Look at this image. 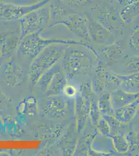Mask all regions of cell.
I'll use <instances>...</instances> for the list:
<instances>
[{"instance_id": "6da1fadb", "label": "cell", "mask_w": 139, "mask_h": 156, "mask_svg": "<svg viewBox=\"0 0 139 156\" xmlns=\"http://www.w3.org/2000/svg\"><path fill=\"white\" fill-rule=\"evenodd\" d=\"M120 5L101 0L98 4L87 13L91 18L109 30L116 37L123 35L126 24L120 16Z\"/></svg>"}, {"instance_id": "7a4b0ae2", "label": "cell", "mask_w": 139, "mask_h": 156, "mask_svg": "<svg viewBox=\"0 0 139 156\" xmlns=\"http://www.w3.org/2000/svg\"><path fill=\"white\" fill-rule=\"evenodd\" d=\"M18 21L23 37L49 28L50 24L49 3L29 12Z\"/></svg>"}, {"instance_id": "3957f363", "label": "cell", "mask_w": 139, "mask_h": 156, "mask_svg": "<svg viewBox=\"0 0 139 156\" xmlns=\"http://www.w3.org/2000/svg\"><path fill=\"white\" fill-rule=\"evenodd\" d=\"M51 0H40L28 5L0 1V20L14 21L20 19L40 7L49 3Z\"/></svg>"}, {"instance_id": "277c9868", "label": "cell", "mask_w": 139, "mask_h": 156, "mask_svg": "<svg viewBox=\"0 0 139 156\" xmlns=\"http://www.w3.org/2000/svg\"><path fill=\"white\" fill-rule=\"evenodd\" d=\"M62 26L75 36L87 42H91L88 33L87 17L85 13L71 12L55 26Z\"/></svg>"}, {"instance_id": "5b68a950", "label": "cell", "mask_w": 139, "mask_h": 156, "mask_svg": "<svg viewBox=\"0 0 139 156\" xmlns=\"http://www.w3.org/2000/svg\"><path fill=\"white\" fill-rule=\"evenodd\" d=\"M86 15L87 17L88 33L91 42L101 46L111 44L116 42V37L112 32L88 15Z\"/></svg>"}, {"instance_id": "8992f818", "label": "cell", "mask_w": 139, "mask_h": 156, "mask_svg": "<svg viewBox=\"0 0 139 156\" xmlns=\"http://www.w3.org/2000/svg\"><path fill=\"white\" fill-rule=\"evenodd\" d=\"M49 6L50 18L49 28L54 27L71 12L62 0H51Z\"/></svg>"}, {"instance_id": "52a82bcc", "label": "cell", "mask_w": 139, "mask_h": 156, "mask_svg": "<svg viewBox=\"0 0 139 156\" xmlns=\"http://www.w3.org/2000/svg\"><path fill=\"white\" fill-rule=\"evenodd\" d=\"M71 12L87 13L101 0H62Z\"/></svg>"}, {"instance_id": "ba28073f", "label": "cell", "mask_w": 139, "mask_h": 156, "mask_svg": "<svg viewBox=\"0 0 139 156\" xmlns=\"http://www.w3.org/2000/svg\"><path fill=\"white\" fill-rule=\"evenodd\" d=\"M98 50L104 59L110 61L118 59L124 54L123 48L120 41H116L111 44L102 45Z\"/></svg>"}, {"instance_id": "9c48e42d", "label": "cell", "mask_w": 139, "mask_h": 156, "mask_svg": "<svg viewBox=\"0 0 139 156\" xmlns=\"http://www.w3.org/2000/svg\"><path fill=\"white\" fill-rule=\"evenodd\" d=\"M112 96L113 105L115 108L119 109L133 103L136 100L137 95L119 90L115 92Z\"/></svg>"}, {"instance_id": "30bf717a", "label": "cell", "mask_w": 139, "mask_h": 156, "mask_svg": "<svg viewBox=\"0 0 139 156\" xmlns=\"http://www.w3.org/2000/svg\"><path fill=\"white\" fill-rule=\"evenodd\" d=\"M137 102L135 101L126 106L119 108L116 113V117L123 121H128L134 117L136 113Z\"/></svg>"}, {"instance_id": "8fae6325", "label": "cell", "mask_w": 139, "mask_h": 156, "mask_svg": "<svg viewBox=\"0 0 139 156\" xmlns=\"http://www.w3.org/2000/svg\"><path fill=\"white\" fill-rule=\"evenodd\" d=\"M125 67L129 73H139V56H132L126 59Z\"/></svg>"}, {"instance_id": "7c38bea8", "label": "cell", "mask_w": 139, "mask_h": 156, "mask_svg": "<svg viewBox=\"0 0 139 156\" xmlns=\"http://www.w3.org/2000/svg\"><path fill=\"white\" fill-rule=\"evenodd\" d=\"M139 0H121L120 6L139 3Z\"/></svg>"}, {"instance_id": "4fadbf2b", "label": "cell", "mask_w": 139, "mask_h": 156, "mask_svg": "<svg viewBox=\"0 0 139 156\" xmlns=\"http://www.w3.org/2000/svg\"><path fill=\"white\" fill-rule=\"evenodd\" d=\"M104 1L111 3L118 4H120V5L121 3V0H104Z\"/></svg>"}, {"instance_id": "5bb4252c", "label": "cell", "mask_w": 139, "mask_h": 156, "mask_svg": "<svg viewBox=\"0 0 139 156\" xmlns=\"http://www.w3.org/2000/svg\"><path fill=\"white\" fill-rule=\"evenodd\" d=\"M0 1H3V0H0Z\"/></svg>"}, {"instance_id": "9a60e30c", "label": "cell", "mask_w": 139, "mask_h": 156, "mask_svg": "<svg viewBox=\"0 0 139 156\" xmlns=\"http://www.w3.org/2000/svg\"></svg>"}]
</instances>
